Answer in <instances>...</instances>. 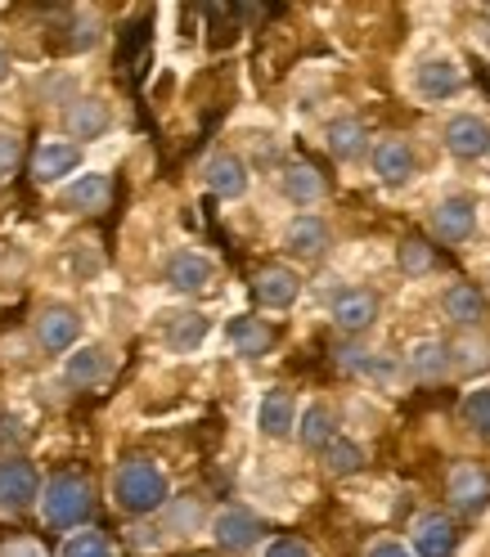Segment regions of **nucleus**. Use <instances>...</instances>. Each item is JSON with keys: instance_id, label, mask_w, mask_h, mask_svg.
Wrapping results in <instances>:
<instances>
[{"instance_id": "7", "label": "nucleus", "mask_w": 490, "mask_h": 557, "mask_svg": "<svg viewBox=\"0 0 490 557\" xmlns=\"http://www.w3.org/2000/svg\"><path fill=\"white\" fill-rule=\"evenodd\" d=\"M77 333H82V315L73 306H50V310H41V320H37V337H41V346L46 351H73L77 346Z\"/></svg>"}, {"instance_id": "9", "label": "nucleus", "mask_w": 490, "mask_h": 557, "mask_svg": "<svg viewBox=\"0 0 490 557\" xmlns=\"http://www.w3.org/2000/svg\"><path fill=\"white\" fill-rule=\"evenodd\" d=\"M253 293L266 310H289L302 293V278L289 270V265H266L257 278H253Z\"/></svg>"}, {"instance_id": "19", "label": "nucleus", "mask_w": 490, "mask_h": 557, "mask_svg": "<svg viewBox=\"0 0 490 557\" xmlns=\"http://www.w3.org/2000/svg\"><path fill=\"white\" fill-rule=\"evenodd\" d=\"M230 342H234V351H238V356L257 360V356H266L270 346H274V329H270L266 320L238 315V320H230Z\"/></svg>"}, {"instance_id": "35", "label": "nucleus", "mask_w": 490, "mask_h": 557, "mask_svg": "<svg viewBox=\"0 0 490 557\" xmlns=\"http://www.w3.org/2000/svg\"><path fill=\"white\" fill-rule=\"evenodd\" d=\"M0 557H46V548L37 540H10L0 544Z\"/></svg>"}, {"instance_id": "11", "label": "nucleus", "mask_w": 490, "mask_h": 557, "mask_svg": "<svg viewBox=\"0 0 490 557\" xmlns=\"http://www.w3.org/2000/svg\"><path fill=\"white\" fill-rule=\"evenodd\" d=\"M473 230H477V207H473V198H445V202H437L432 234H437L441 243H464Z\"/></svg>"}, {"instance_id": "25", "label": "nucleus", "mask_w": 490, "mask_h": 557, "mask_svg": "<svg viewBox=\"0 0 490 557\" xmlns=\"http://www.w3.org/2000/svg\"><path fill=\"white\" fill-rule=\"evenodd\" d=\"M284 194H289L293 202H302V207L320 202V198H324V181H320V171H315L310 162H293V166L284 171Z\"/></svg>"}, {"instance_id": "17", "label": "nucleus", "mask_w": 490, "mask_h": 557, "mask_svg": "<svg viewBox=\"0 0 490 557\" xmlns=\"http://www.w3.org/2000/svg\"><path fill=\"white\" fill-rule=\"evenodd\" d=\"M284 243H289V252H293V257L315 261V257H320V252L329 248V225H324L320 216H297V221L289 225Z\"/></svg>"}, {"instance_id": "36", "label": "nucleus", "mask_w": 490, "mask_h": 557, "mask_svg": "<svg viewBox=\"0 0 490 557\" xmlns=\"http://www.w3.org/2000/svg\"><path fill=\"white\" fill-rule=\"evenodd\" d=\"M266 557H310V548H306L302 540L289 535V540H274V544L266 548Z\"/></svg>"}, {"instance_id": "13", "label": "nucleus", "mask_w": 490, "mask_h": 557, "mask_svg": "<svg viewBox=\"0 0 490 557\" xmlns=\"http://www.w3.org/2000/svg\"><path fill=\"white\" fill-rule=\"evenodd\" d=\"M167 284L176 293H203L212 284V261L198 257V252H176L167 261Z\"/></svg>"}, {"instance_id": "14", "label": "nucleus", "mask_w": 490, "mask_h": 557, "mask_svg": "<svg viewBox=\"0 0 490 557\" xmlns=\"http://www.w3.org/2000/svg\"><path fill=\"white\" fill-rule=\"evenodd\" d=\"M414 86H418V95H424V99H450V95H460L464 77H460V67H454L450 59H428L414 73Z\"/></svg>"}, {"instance_id": "32", "label": "nucleus", "mask_w": 490, "mask_h": 557, "mask_svg": "<svg viewBox=\"0 0 490 557\" xmlns=\"http://www.w3.org/2000/svg\"><path fill=\"white\" fill-rule=\"evenodd\" d=\"M464 423H468L477 436L490 441V387H481V392H473V396L464 400Z\"/></svg>"}, {"instance_id": "28", "label": "nucleus", "mask_w": 490, "mask_h": 557, "mask_svg": "<svg viewBox=\"0 0 490 557\" xmlns=\"http://www.w3.org/2000/svg\"><path fill=\"white\" fill-rule=\"evenodd\" d=\"M103 373H109V356H103L99 346H82V351L68 360V382H73V387H90Z\"/></svg>"}, {"instance_id": "34", "label": "nucleus", "mask_w": 490, "mask_h": 557, "mask_svg": "<svg viewBox=\"0 0 490 557\" xmlns=\"http://www.w3.org/2000/svg\"><path fill=\"white\" fill-rule=\"evenodd\" d=\"M19 158H23V139L0 131V176H10V171L19 166Z\"/></svg>"}, {"instance_id": "38", "label": "nucleus", "mask_w": 490, "mask_h": 557, "mask_svg": "<svg viewBox=\"0 0 490 557\" xmlns=\"http://www.w3.org/2000/svg\"><path fill=\"white\" fill-rule=\"evenodd\" d=\"M5 77H10V54L0 50V82H5Z\"/></svg>"}, {"instance_id": "29", "label": "nucleus", "mask_w": 490, "mask_h": 557, "mask_svg": "<svg viewBox=\"0 0 490 557\" xmlns=\"http://www.w3.org/2000/svg\"><path fill=\"white\" fill-rule=\"evenodd\" d=\"M365 468V449L356 445V441H333L329 449H324V472L329 476H352V472H360Z\"/></svg>"}, {"instance_id": "12", "label": "nucleus", "mask_w": 490, "mask_h": 557, "mask_svg": "<svg viewBox=\"0 0 490 557\" xmlns=\"http://www.w3.org/2000/svg\"><path fill=\"white\" fill-rule=\"evenodd\" d=\"M454 544H460V535H454V521L445 512H428V517L414 521L418 557H454Z\"/></svg>"}, {"instance_id": "23", "label": "nucleus", "mask_w": 490, "mask_h": 557, "mask_svg": "<svg viewBox=\"0 0 490 557\" xmlns=\"http://www.w3.org/2000/svg\"><path fill=\"white\" fill-rule=\"evenodd\" d=\"M445 315L460 324V329L481 324V320H486V297H481V288H473V284H454V288H445Z\"/></svg>"}, {"instance_id": "18", "label": "nucleus", "mask_w": 490, "mask_h": 557, "mask_svg": "<svg viewBox=\"0 0 490 557\" xmlns=\"http://www.w3.org/2000/svg\"><path fill=\"white\" fill-rule=\"evenodd\" d=\"M203 337H207V315H198V310H176V315H167V324H162V342L181 356L203 346Z\"/></svg>"}, {"instance_id": "20", "label": "nucleus", "mask_w": 490, "mask_h": 557, "mask_svg": "<svg viewBox=\"0 0 490 557\" xmlns=\"http://www.w3.org/2000/svg\"><path fill=\"white\" fill-rule=\"evenodd\" d=\"M257 423H261V432H266V436H274V441H279V436H289V432H293V423H297V405H293V396H289L284 387L266 392Z\"/></svg>"}, {"instance_id": "30", "label": "nucleus", "mask_w": 490, "mask_h": 557, "mask_svg": "<svg viewBox=\"0 0 490 557\" xmlns=\"http://www.w3.org/2000/svg\"><path fill=\"white\" fill-rule=\"evenodd\" d=\"M59 557H113V544H109V535H103V531L82 527L77 535H68V540H63Z\"/></svg>"}, {"instance_id": "4", "label": "nucleus", "mask_w": 490, "mask_h": 557, "mask_svg": "<svg viewBox=\"0 0 490 557\" xmlns=\"http://www.w3.org/2000/svg\"><path fill=\"white\" fill-rule=\"evenodd\" d=\"M41 481H37V468L23 463V459H5L0 463V512H23L37 499Z\"/></svg>"}, {"instance_id": "10", "label": "nucleus", "mask_w": 490, "mask_h": 557, "mask_svg": "<svg viewBox=\"0 0 490 557\" xmlns=\"http://www.w3.org/2000/svg\"><path fill=\"white\" fill-rule=\"evenodd\" d=\"M378 320V297L369 288H346L333 297V324L342 333H365Z\"/></svg>"}, {"instance_id": "3", "label": "nucleus", "mask_w": 490, "mask_h": 557, "mask_svg": "<svg viewBox=\"0 0 490 557\" xmlns=\"http://www.w3.org/2000/svg\"><path fill=\"white\" fill-rule=\"evenodd\" d=\"M445 495L454 499V508L477 512L490 504V472L481 463H454L445 476Z\"/></svg>"}, {"instance_id": "24", "label": "nucleus", "mask_w": 490, "mask_h": 557, "mask_svg": "<svg viewBox=\"0 0 490 557\" xmlns=\"http://www.w3.org/2000/svg\"><path fill=\"white\" fill-rule=\"evenodd\" d=\"M365 139H369V131H365V122H356V117L329 122V153L342 158V162L360 158V153H365Z\"/></svg>"}, {"instance_id": "21", "label": "nucleus", "mask_w": 490, "mask_h": 557, "mask_svg": "<svg viewBox=\"0 0 490 557\" xmlns=\"http://www.w3.org/2000/svg\"><path fill=\"white\" fill-rule=\"evenodd\" d=\"M63 126L73 131L77 139H95L109 131V109H103L99 99H73L68 103V113H63Z\"/></svg>"}, {"instance_id": "5", "label": "nucleus", "mask_w": 490, "mask_h": 557, "mask_svg": "<svg viewBox=\"0 0 490 557\" xmlns=\"http://www.w3.org/2000/svg\"><path fill=\"white\" fill-rule=\"evenodd\" d=\"M212 535L225 553H248L261 540V521L248 508H221L217 521H212Z\"/></svg>"}, {"instance_id": "37", "label": "nucleus", "mask_w": 490, "mask_h": 557, "mask_svg": "<svg viewBox=\"0 0 490 557\" xmlns=\"http://www.w3.org/2000/svg\"><path fill=\"white\" fill-rule=\"evenodd\" d=\"M369 557H409V548H401V544H392V540H388V544H373V548H369Z\"/></svg>"}, {"instance_id": "15", "label": "nucleus", "mask_w": 490, "mask_h": 557, "mask_svg": "<svg viewBox=\"0 0 490 557\" xmlns=\"http://www.w3.org/2000/svg\"><path fill=\"white\" fill-rule=\"evenodd\" d=\"M207 189L217 198H243V189H248V166H243L234 153H217L207 162Z\"/></svg>"}, {"instance_id": "27", "label": "nucleus", "mask_w": 490, "mask_h": 557, "mask_svg": "<svg viewBox=\"0 0 490 557\" xmlns=\"http://www.w3.org/2000/svg\"><path fill=\"white\" fill-rule=\"evenodd\" d=\"M333 441H338L333 413H329L324 405H310V409L302 413V445H310V449H329Z\"/></svg>"}, {"instance_id": "31", "label": "nucleus", "mask_w": 490, "mask_h": 557, "mask_svg": "<svg viewBox=\"0 0 490 557\" xmlns=\"http://www.w3.org/2000/svg\"><path fill=\"white\" fill-rule=\"evenodd\" d=\"M396 261H401L405 274H432L437 270V248H432V243H424V238H405Z\"/></svg>"}, {"instance_id": "8", "label": "nucleus", "mask_w": 490, "mask_h": 557, "mask_svg": "<svg viewBox=\"0 0 490 557\" xmlns=\"http://www.w3.org/2000/svg\"><path fill=\"white\" fill-rule=\"evenodd\" d=\"M445 149H450L454 158H464V162L490 153V126H486L481 117H473V113L450 117V122H445Z\"/></svg>"}, {"instance_id": "16", "label": "nucleus", "mask_w": 490, "mask_h": 557, "mask_svg": "<svg viewBox=\"0 0 490 557\" xmlns=\"http://www.w3.org/2000/svg\"><path fill=\"white\" fill-rule=\"evenodd\" d=\"M373 171L388 185H405L414 176V149L405 145V139H382V145L373 149Z\"/></svg>"}, {"instance_id": "33", "label": "nucleus", "mask_w": 490, "mask_h": 557, "mask_svg": "<svg viewBox=\"0 0 490 557\" xmlns=\"http://www.w3.org/2000/svg\"><path fill=\"white\" fill-rule=\"evenodd\" d=\"M338 356H342L338 364H342L346 373H365V377H373V373L382 377V373H388V364H382V360H373L369 351H338Z\"/></svg>"}, {"instance_id": "22", "label": "nucleus", "mask_w": 490, "mask_h": 557, "mask_svg": "<svg viewBox=\"0 0 490 557\" xmlns=\"http://www.w3.org/2000/svg\"><path fill=\"white\" fill-rule=\"evenodd\" d=\"M109 198H113L109 176H77V185H68V194H63V202L73 207V212H86V216L103 212V207H109Z\"/></svg>"}, {"instance_id": "1", "label": "nucleus", "mask_w": 490, "mask_h": 557, "mask_svg": "<svg viewBox=\"0 0 490 557\" xmlns=\"http://www.w3.org/2000/svg\"><path fill=\"white\" fill-rule=\"evenodd\" d=\"M113 495H118V508L131 512V517H149L167 504V472L145 459V455H131L118 463V476H113Z\"/></svg>"}, {"instance_id": "2", "label": "nucleus", "mask_w": 490, "mask_h": 557, "mask_svg": "<svg viewBox=\"0 0 490 557\" xmlns=\"http://www.w3.org/2000/svg\"><path fill=\"white\" fill-rule=\"evenodd\" d=\"M46 521L63 531H82L90 512H95V495H90V481L82 472H59L46 481Z\"/></svg>"}, {"instance_id": "26", "label": "nucleus", "mask_w": 490, "mask_h": 557, "mask_svg": "<svg viewBox=\"0 0 490 557\" xmlns=\"http://www.w3.org/2000/svg\"><path fill=\"white\" fill-rule=\"evenodd\" d=\"M445 369H450L445 342H418L414 351H409V373H414V377L437 382V377H445Z\"/></svg>"}, {"instance_id": "6", "label": "nucleus", "mask_w": 490, "mask_h": 557, "mask_svg": "<svg viewBox=\"0 0 490 557\" xmlns=\"http://www.w3.org/2000/svg\"><path fill=\"white\" fill-rule=\"evenodd\" d=\"M82 162V149L68 145V139H50V145H37V153H32V181L37 185H54L63 176H73Z\"/></svg>"}]
</instances>
